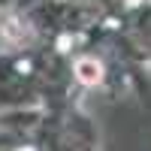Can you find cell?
Masks as SVG:
<instances>
[{
    "mask_svg": "<svg viewBox=\"0 0 151 151\" xmlns=\"http://www.w3.org/2000/svg\"><path fill=\"white\" fill-rule=\"evenodd\" d=\"M76 76H79L85 85H97L103 79V67H100L94 58H82L79 64H76Z\"/></svg>",
    "mask_w": 151,
    "mask_h": 151,
    "instance_id": "cell-1",
    "label": "cell"
}]
</instances>
